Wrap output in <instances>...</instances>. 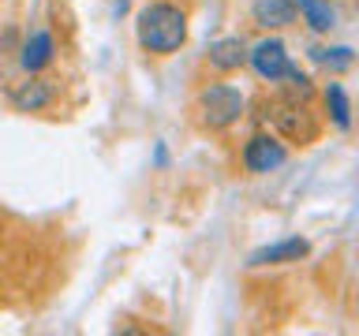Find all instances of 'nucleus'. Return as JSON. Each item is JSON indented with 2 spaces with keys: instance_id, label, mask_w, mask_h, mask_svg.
Here are the masks:
<instances>
[{
  "instance_id": "nucleus-1",
  "label": "nucleus",
  "mask_w": 359,
  "mask_h": 336,
  "mask_svg": "<svg viewBox=\"0 0 359 336\" xmlns=\"http://www.w3.org/2000/svg\"><path fill=\"white\" fill-rule=\"evenodd\" d=\"M135 38L139 49L150 56H172L187 41V11L172 0H150L135 15Z\"/></svg>"
},
{
  "instance_id": "nucleus-2",
  "label": "nucleus",
  "mask_w": 359,
  "mask_h": 336,
  "mask_svg": "<svg viewBox=\"0 0 359 336\" xmlns=\"http://www.w3.org/2000/svg\"><path fill=\"white\" fill-rule=\"evenodd\" d=\"M195 105H198L202 127L224 131V127H232V123H240L247 101H243V94H240V90H236L232 83H210V86L198 90Z\"/></svg>"
},
{
  "instance_id": "nucleus-3",
  "label": "nucleus",
  "mask_w": 359,
  "mask_h": 336,
  "mask_svg": "<svg viewBox=\"0 0 359 336\" xmlns=\"http://www.w3.org/2000/svg\"><path fill=\"white\" fill-rule=\"evenodd\" d=\"M240 161H243V168L251 176H269V172H277V168L288 161V146H285L280 134H266L262 131V134H255V139H247Z\"/></svg>"
},
{
  "instance_id": "nucleus-4",
  "label": "nucleus",
  "mask_w": 359,
  "mask_h": 336,
  "mask_svg": "<svg viewBox=\"0 0 359 336\" xmlns=\"http://www.w3.org/2000/svg\"><path fill=\"white\" fill-rule=\"evenodd\" d=\"M273 123H277V131L285 134L288 142H299V146H311L314 134H318V127H314V120H311V112L303 108V101H292V97L277 101Z\"/></svg>"
},
{
  "instance_id": "nucleus-5",
  "label": "nucleus",
  "mask_w": 359,
  "mask_h": 336,
  "mask_svg": "<svg viewBox=\"0 0 359 336\" xmlns=\"http://www.w3.org/2000/svg\"><path fill=\"white\" fill-rule=\"evenodd\" d=\"M288 60H292V56H288V49H285V41H280V38H262L255 49H247V64H251L255 75L266 78V83H280Z\"/></svg>"
},
{
  "instance_id": "nucleus-6",
  "label": "nucleus",
  "mask_w": 359,
  "mask_h": 336,
  "mask_svg": "<svg viewBox=\"0 0 359 336\" xmlns=\"http://www.w3.org/2000/svg\"><path fill=\"white\" fill-rule=\"evenodd\" d=\"M311 254V243L303 235H288V239H277L269 246H258V251L247 258L251 269H262V265H288V262H299V258Z\"/></svg>"
},
{
  "instance_id": "nucleus-7",
  "label": "nucleus",
  "mask_w": 359,
  "mask_h": 336,
  "mask_svg": "<svg viewBox=\"0 0 359 336\" xmlns=\"http://www.w3.org/2000/svg\"><path fill=\"white\" fill-rule=\"evenodd\" d=\"M53 101H56V86L38 75H30L27 83H19L11 90V108L15 112H45Z\"/></svg>"
},
{
  "instance_id": "nucleus-8",
  "label": "nucleus",
  "mask_w": 359,
  "mask_h": 336,
  "mask_svg": "<svg viewBox=\"0 0 359 336\" xmlns=\"http://www.w3.org/2000/svg\"><path fill=\"white\" fill-rule=\"evenodd\" d=\"M251 22L262 30H285L296 22V4H292V0H255Z\"/></svg>"
},
{
  "instance_id": "nucleus-9",
  "label": "nucleus",
  "mask_w": 359,
  "mask_h": 336,
  "mask_svg": "<svg viewBox=\"0 0 359 336\" xmlns=\"http://www.w3.org/2000/svg\"><path fill=\"white\" fill-rule=\"evenodd\" d=\"M19 64H22L27 75L45 71V67L53 64V34L49 30H34L30 38L22 41V49H19Z\"/></svg>"
},
{
  "instance_id": "nucleus-10",
  "label": "nucleus",
  "mask_w": 359,
  "mask_h": 336,
  "mask_svg": "<svg viewBox=\"0 0 359 336\" xmlns=\"http://www.w3.org/2000/svg\"><path fill=\"white\" fill-rule=\"evenodd\" d=\"M206 60L213 71H240L247 64V45H243V38H217L210 45Z\"/></svg>"
},
{
  "instance_id": "nucleus-11",
  "label": "nucleus",
  "mask_w": 359,
  "mask_h": 336,
  "mask_svg": "<svg viewBox=\"0 0 359 336\" xmlns=\"http://www.w3.org/2000/svg\"><path fill=\"white\" fill-rule=\"evenodd\" d=\"M311 60L333 75H344L355 67V49L352 45H311Z\"/></svg>"
},
{
  "instance_id": "nucleus-12",
  "label": "nucleus",
  "mask_w": 359,
  "mask_h": 336,
  "mask_svg": "<svg viewBox=\"0 0 359 336\" xmlns=\"http://www.w3.org/2000/svg\"><path fill=\"white\" fill-rule=\"evenodd\" d=\"M292 4H296V15H303V22L314 34H330L337 27V11L330 0H292Z\"/></svg>"
},
{
  "instance_id": "nucleus-13",
  "label": "nucleus",
  "mask_w": 359,
  "mask_h": 336,
  "mask_svg": "<svg viewBox=\"0 0 359 336\" xmlns=\"http://www.w3.org/2000/svg\"><path fill=\"white\" fill-rule=\"evenodd\" d=\"M325 97V108H330V120L337 131H352V97H348V90L341 83H330L322 90Z\"/></svg>"
},
{
  "instance_id": "nucleus-14",
  "label": "nucleus",
  "mask_w": 359,
  "mask_h": 336,
  "mask_svg": "<svg viewBox=\"0 0 359 336\" xmlns=\"http://www.w3.org/2000/svg\"><path fill=\"white\" fill-rule=\"evenodd\" d=\"M280 83L288 86V97H292V101H303V105H307V101H311V94H314V86H311V75L303 71L299 64H292V60H288V67H285V75H280Z\"/></svg>"
},
{
  "instance_id": "nucleus-15",
  "label": "nucleus",
  "mask_w": 359,
  "mask_h": 336,
  "mask_svg": "<svg viewBox=\"0 0 359 336\" xmlns=\"http://www.w3.org/2000/svg\"><path fill=\"white\" fill-rule=\"evenodd\" d=\"M154 168H168V150H165V142L154 146Z\"/></svg>"
}]
</instances>
